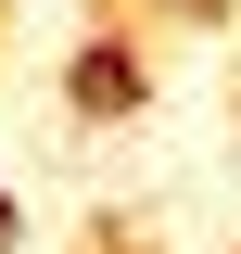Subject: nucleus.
Segmentation results:
<instances>
[{
	"label": "nucleus",
	"mask_w": 241,
	"mask_h": 254,
	"mask_svg": "<svg viewBox=\"0 0 241 254\" xmlns=\"http://www.w3.org/2000/svg\"><path fill=\"white\" fill-rule=\"evenodd\" d=\"M63 102H76V127L140 115V102H152V51H140V38H76V64H63Z\"/></svg>",
	"instance_id": "obj_1"
},
{
	"label": "nucleus",
	"mask_w": 241,
	"mask_h": 254,
	"mask_svg": "<svg viewBox=\"0 0 241 254\" xmlns=\"http://www.w3.org/2000/svg\"><path fill=\"white\" fill-rule=\"evenodd\" d=\"M152 13H165V26H216L229 0H152Z\"/></svg>",
	"instance_id": "obj_2"
},
{
	"label": "nucleus",
	"mask_w": 241,
	"mask_h": 254,
	"mask_svg": "<svg viewBox=\"0 0 241 254\" xmlns=\"http://www.w3.org/2000/svg\"><path fill=\"white\" fill-rule=\"evenodd\" d=\"M13 242H26V203H13V190H0V254H13Z\"/></svg>",
	"instance_id": "obj_3"
}]
</instances>
